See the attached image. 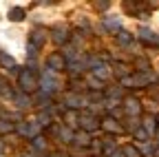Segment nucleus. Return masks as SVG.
<instances>
[{"label": "nucleus", "mask_w": 159, "mask_h": 157, "mask_svg": "<svg viewBox=\"0 0 159 157\" xmlns=\"http://www.w3.org/2000/svg\"><path fill=\"white\" fill-rule=\"evenodd\" d=\"M20 82H22V86H25L27 91H31V89H33V77H31L29 73H25L22 77H20Z\"/></svg>", "instance_id": "obj_1"}, {"label": "nucleus", "mask_w": 159, "mask_h": 157, "mask_svg": "<svg viewBox=\"0 0 159 157\" xmlns=\"http://www.w3.org/2000/svg\"><path fill=\"white\" fill-rule=\"evenodd\" d=\"M9 18H11V20H22V18H25V11H22V9H11V11H9Z\"/></svg>", "instance_id": "obj_2"}, {"label": "nucleus", "mask_w": 159, "mask_h": 157, "mask_svg": "<svg viewBox=\"0 0 159 157\" xmlns=\"http://www.w3.org/2000/svg\"><path fill=\"white\" fill-rule=\"evenodd\" d=\"M62 55H51V60H49V64L51 67H55V69H62V60H60Z\"/></svg>", "instance_id": "obj_3"}, {"label": "nucleus", "mask_w": 159, "mask_h": 157, "mask_svg": "<svg viewBox=\"0 0 159 157\" xmlns=\"http://www.w3.org/2000/svg\"><path fill=\"white\" fill-rule=\"evenodd\" d=\"M0 62H2L5 67H13V60H11V55H7V53H2V55H0Z\"/></svg>", "instance_id": "obj_4"}, {"label": "nucleus", "mask_w": 159, "mask_h": 157, "mask_svg": "<svg viewBox=\"0 0 159 157\" xmlns=\"http://www.w3.org/2000/svg\"><path fill=\"white\" fill-rule=\"evenodd\" d=\"M9 128H11V124H9V122H0V131H2V133H7Z\"/></svg>", "instance_id": "obj_5"}]
</instances>
